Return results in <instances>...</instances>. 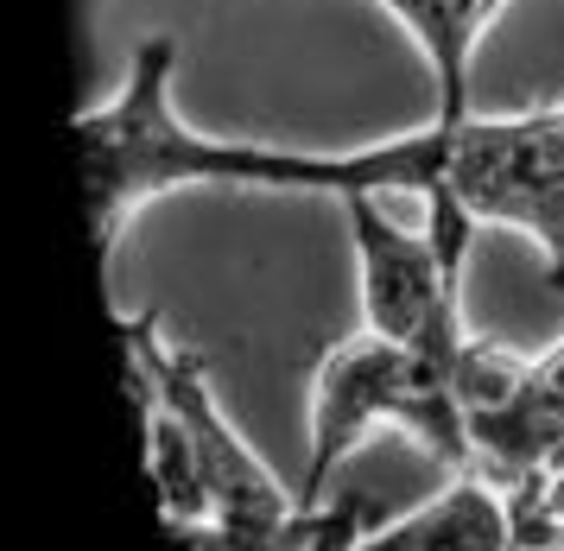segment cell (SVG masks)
<instances>
[{"label": "cell", "instance_id": "cell-1", "mask_svg": "<svg viewBox=\"0 0 564 551\" xmlns=\"http://www.w3.org/2000/svg\"><path fill=\"white\" fill-rule=\"evenodd\" d=\"M178 76V39L147 32L133 45V64L121 89L77 115V159H83V197H89V228L96 248L115 253L128 223L147 203L172 191H311V197H419L432 203L444 191V127L425 121L412 133L375 140L349 152H299V147H260V140H216L178 115L172 96Z\"/></svg>", "mask_w": 564, "mask_h": 551}, {"label": "cell", "instance_id": "cell-2", "mask_svg": "<svg viewBox=\"0 0 564 551\" xmlns=\"http://www.w3.org/2000/svg\"><path fill=\"white\" fill-rule=\"evenodd\" d=\"M375 431H400L451 469H469V456H476V431H469V406H463L457 380L425 355L400 349L375 329H356L311 375V463L299 482V501L324 507L330 476Z\"/></svg>", "mask_w": 564, "mask_h": 551}, {"label": "cell", "instance_id": "cell-3", "mask_svg": "<svg viewBox=\"0 0 564 551\" xmlns=\"http://www.w3.org/2000/svg\"><path fill=\"white\" fill-rule=\"evenodd\" d=\"M451 133L444 191L425 203L432 241L463 267L482 223L527 235L545 279L564 285V101L527 115H463L437 121Z\"/></svg>", "mask_w": 564, "mask_h": 551}, {"label": "cell", "instance_id": "cell-4", "mask_svg": "<svg viewBox=\"0 0 564 551\" xmlns=\"http://www.w3.org/2000/svg\"><path fill=\"white\" fill-rule=\"evenodd\" d=\"M336 209L356 253L361 329L425 355L457 380L476 349V329L463 324V267L432 241V228H406L375 191L336 197Z\"/></svg>", "mask_w": 564, "mask_h": 551}, {"label": "cell", "instance_id": "cell-5", "mask_svg": "<svg viewBox=\"0 0 564 551\" xmlns=\"http://www.w3.org/2000/svg\"><path fill=\"white\" fill-rule=\"evenodd\" d=\"M159 406H172L197 444V463H204L209 482V527L229 551H280L285 532L299 527L305 501L285 488L260 451L235 431V419L216 400V380H209V361L191 349H165V368H159Z\"/></svg>", "mask_w": 564, "mask_h": 551}, {"label": "cell", "instance_id": "cell-6", "mask_svg": "<svg viewBox=\"0 0 564 551\" xmlns=\"http://www.w3.org/2000/svg\"><path fill=\"white\" fill-rule=\"evenodd\" d=\"M387 20L406 32L437 89L432 121H463L476 115V51H482L488 25L508 13V0H368Z\"/></svg>", "mask_w": 564, "mask_h": 551}, {"label": "cell", "instance_id": "cell-7", "mask_svg": "<svg viewBox=\"0 0 564 551\" xmlns=\"http://www.w3.org/2000/svg\"><path fill=\"white\" fill-rule=\"evenodd\" d=\"M361 551H513L508 488L457 469V482H444L425 507L368 532Z\"/></svg>", "mask_w": 564, "mask_h": 551}, {"label": "cell", "instance_id": "cell-8", "mask_svg": "<svg viewBox=\"0 0 564 551\" xmlns=\"http://www.w3.org/2000/svg\"><path fill=\"white\" fill-rule=\"evenodd\" d=\"M147 469H153V488H159V507H165V527L178 520H209V482H204V463H197V444L172 406H153L147 419Z\"/></svg>", "mask_w": 564, "mask_h": 551}, {"label": "cell", "instance_id": "cell-9", "mask_svg": "<svg viewBox=\"0 0 564 551\" xmlns=\"http://www.w3.org/2000/svg\"><path fill=\"white\" fill-rule=\"evenodd\" d=\"M361 539H368L361 532V507L336 501V507H305L280 551H361Z\"/></svg>", "mask_w": 564, "mask_h": 551}]
</instances>
